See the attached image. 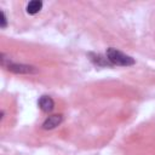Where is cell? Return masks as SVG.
Returning a JSON list of instances; mask_svg holds the SVG:
<instances>
[{"label": "cell", "mask_w": 155, "mask_h": 155, "mask_svg": "<svg viewBox=\"0 0 155 155\" xmlns=\"http://www.w3.org/2000/svg\"><path fill=\"white\" fill-rule=\"evenodd\" d=\"M42 1H40V0H33V1H29L28 4H27V7H25V10H27V13H29V15H36L41 8H42Z\"/></svg>", "instance_id": "obj_5"}, {"label": "cell", "mask_w": 155, "mask_h": 155, "mask_svg": "<svg viewBox=\"0 0 155 155\" xmlns=\"http://www.w3.org/2000/svg\"><path fill=\"white\" fill-rule=\"evenodd\" d=\"M62 121H63V116H62L61 114L51 115V116H48V117L44 121L42 128H44V130H53V128H56L57 126H59V125L62 124Z\"/></svg>", "instance_id": "obj_3"}, {"label": "cell", "mask_w": 155, "mask_h": 155, "mask_svg": "<svg viewBox=\"0 0 155 155\" xmlns=\"http://www.w3.org/2000/svg\"><path fill=\"white\" fill-rule=\"evenodd\" d=\"M38 104H39L40 109L45 113H50L54 108V101L50 96H41L38 101Z\"/></svg>", "instance_id": "obj_4"}, {"label": "cell", "mask_w": 155, "mask_h": 155, "mask_svg": "<svg viewBox=\"0 0 155 155\" xmlns=\"http://www.w3.org/2000/svg\"><path fill=\"white\" fill-rule=\"evenodd\" d=\"M6 25H7V19H6L5 12L1 11V12H0V27H1V28H6Z\"/></svg>", "instance_id": "obj_7"}, {"label": "cell", "mask_w": 155, "mask_h": 155, "mask_svg": "<svg viewBox=\"0 0 155 155\" xmlns=\"http://www.w3.org/2000/svg\"><path fill=\"white\" fill-rule=\"evenodd\" d=\"M1 65L6 68L8 71H12L15 74H35L38 73V69L34 65H28V64H22V63H13L11 62L10 57H6V54L2 52L0 56Z\"/></svg>", "instance_id": "obj_1"}, {"label": "cell", "mask_w": 155, "mask_h": 155, "mask_svg": "<svg viewBox=\"0 0 155 155\" xmlns=\"http://www.w3.org/2000/svg\"><path fill=\"white\" fill-rule=\"evenodd\" d=\"M90 57L92 59V62L99 67H105V65H111L110 62L107 59V58H103L101 54H93V53H90Z\"/></svg>", "instance_id": "obj_6"}, {"label": "cell", "mask_w": 155, "mask_h": 155, "mask_svg": "<svg viewBox=\"0 0 155 155\" xmlns=\"http://www.w3.org/2000/svg\"><path fill=\"white\" fill-rule=\"evenodd\" d=\"M105 56H107V59L110 62V64H114V65L130 67V65L134 64V59L131 56H128V54H126V53H124V52H121L114 47L107 48Z\"/></svg>", "instance_id": "obj_2"}]
</instances>
